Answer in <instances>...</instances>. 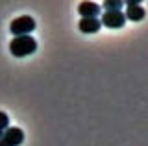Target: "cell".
Returning a JSON list of instances; mask_svg holds the SVG:
<instances>
[{
    "instance_id": "1",
    "label": "cell",
    "mask_w": 148,
    "mask_h": 146,
    "mask_svg": "<svg viewBox=\"0 0 148 146\" xmlns=\"http://www.w3.org/2000/svg\"><path fill=\"white\" fill-rule=\"evenodd\" d=\"M37 50V41L32 35H21V37H13L9 41V52L15 57H26L34 54Z\"/></svg>"
},
{
    "instance_id": "2",
    "label": "cell",
    "mask_w": 148,
    "mask_h": 146,
    "mask_svg": "<svg viewBox=\"0 0 148 146\" xmlns=\"http://www.w3.org/2000/svg\"><path fill=\"white\" fill-rule=\"evenodd\" d=\"M35 30V20L28 15L17 17L15 20H11L9 24V31L13 33V37H21V35H30Z\"/></svg>"
},
{
    "instance_id": "3",
    "label": "cell",
    "mask_w": 148,
    "mask_h": 146,
    "mask_svg": "<svg viewBox=\"0 0 148 146\" xmlns=\"http://www.w3.org/2000/svg\"><path fill=\"white\" fill-rule=\"evenodd\" d=\"M124 22H126V17H124L122 11H104L100 17V24L106 26V28H111V30L122 28Z\"/></svg>"
},
{
    "instance_id": "4",
    "label": "cell",
    "mask_w": 148,
    "mask_h": 146,
    "mask_svg": "<svg viewBox=\"0 0 148 146\" xmlns=\"http://www.w3.org/2000/svg\"><path fill=\"white\" fill-rule=\"evenodd\" d=\"M124 17H126L128 20H143L146 17V11L145 8L141 6V0H130V2H126V13H124Z\"/></svg>"
},
{
    "instance_id": "5",
    "label": "cell",
    "mask_w": 148,
    "mask_h": 146,
    "mask_svg": "<svg viewBox=\"0 0 148 146\" xmlns=\"http://www.w3.org/2000/svg\"><path fill=\"white\" fill-rule=\"evenodd\" d=\"M78 13L82 15V19H98V15H102V10L96 2H80Z\"/></svg>"
},
{
    "instance_id": "6",
    "label": "cell",
    "mask_w": 148,
    "mask_h": 146,
    "mask_svg": "<svg viewBox=\"0 0 148 146\" xmlns=\"http://www.w3.org/2000/svg\"><path fill=\"white\" fill-rule=\"evenodd\" d=\"M2 139L11 146H18L24 141V131H22L21 128H8V130H4Z\"/></svg>"
},
{
    "instance_id": "7",
    "label": "cell",
    "mask_w": 148,
    "mask_h": 146,
    "mask_svg": "<svg viewBox=\"0 0 148 146\" xmlns=\"http://www.w3.org/2000/svg\"><path fill=\"white\" fill-rule=\"evenodd\" d=\"M78 28H80L82 33H96V31H100L102 24L98 19H80Z\"/></svg>"
},
{
    "instance_id": "8",
    "label": "cell",
    "mask_w": 148,
    "mask_h": 146,
    "mask_svg": "<svg viewBox=\"0 0 148 146\" xmlns=\"http://www.w3.org/2000/svg\"><path fill=\"white\" fill-rule=\"evenodd\" d=\"M124 6L122 0H106L104 4H102V8H104V11H120V8ZM100 8V10H102Z\"/></svg>"
},
{
    "instance_id": "9",
    "label": "cell",
    "mask_w": 148,
    "mask_h": 146,
    "mask_svg": "<svg viewBox=\"0 0 148 146\" xmlns=\"http://www.w3.org/2000/svg\"><path fill=\"white\" fill-rule=\"evenodd\" d=\"M8 128H9V117L4 111H0V130L4 131V130H8Z\"/></svg>"
},
{
    "instance_id": "10",
    "label": "cell",
    "mask_w": 148,
    "mask_h": 146,
    "mask_svg": "<svg viewBox=\"0 0 148 146\" xmlns=\"http://www.w3.org/2000/svg\"><path fill=\"white\" fill-rule=\"evenodd\" d=\"M0 146H11V144H8V143H6L4 139H0Z\"/></svg>"
},
{
    "instance_id": "11",
    "label": "cell",
    "mask_w": 148,
    "mask_h": 146,
    "mask_svg": "<svg viewBox=\"0 0 148 146\" xmlns=\"http://www.w3.org/2000/svg\"><path fill=\"white\" fill-rule=\"evenodd\" d=\"M2 135H4V131H2V130H0V139H2Z\"/></svg>"
}]
</instances>
